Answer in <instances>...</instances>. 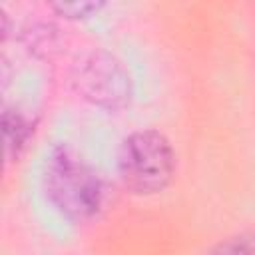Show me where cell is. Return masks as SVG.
Wrapping results in <instances>:
<instances>
[{
    "label": "cell",
    "mask_w": 255,
    "mask_h": 255,
    "mask_svg": "<svg viewBox=\"0 0 255 255\" xmlns=\"http://www.w3.org/2000/svg\"><path fill=\"white\" fill-rule=\"evenodd\" d=\"M42 183L48 201L76 223L96 217L102 209L104 183L98 171L66 143L46 153Z\"/></svg>",
    "instance_id": "6da1fadb"
},
{
    "label": "cell",
    "mask_w": 255,
    "mask_h": 255,
    "mask_svg": "<svg viewBox=\"0 0 255 255\" xmlns=\"http://www.w3.org/2000/svg\"><path fill=\"white\" fill-rule=\"evenodd\" d=\"M122 183L137 195L163 191L175 173V153L169 139L155 129H139L124 137L118 151Z\"/></svg>",
    "instance_id": "7a4b0ae2"
},
{
    "label": "cell",
    "mask_w": 255,
    "mask_h": 255,
    "mask_svg": "<svg viewBox=\"0 0 255 255\" xmlns=\"http://www.w3.org/2000/svg\"><path fill=\"white\" fill-rule=\"evenodd\" d=\"M70 84L82 100L106 112L124 110L133 94L129 72L122 60L104 48L86 50L74 60Z\"/></svg>",
    "instance_id": "3957f363"
},
{
    "label": "cell",
    "mask_w": 255,
    "mask_h": 255,
    "mask_svg": "<svg viewBox=\"0 0 255 255\" xmlns=\"http://www.w3.org/2000/svg\"><path fill=\"white\" fill-rule=\"evenodd\" d=\"M32 131H34V128L22 112L4 108V112H2V135H4V153H6L8 161H14L20 157Z\"/></svg>",
    "instance_id": "277c9868"
},
{
    "label": "cell",
    "mask_w": 255,
    "mask_h": 255,
    "mask_svg": "<svg viewBox=\"0 0 255 255\" xmlns=\"http://www.w3.org/2000/svg\"><path fill=\"white\" fill-rule=\"evenodd\" d=\"M106 6V2H94V0H80V2H52L50 8L62 16V18H68V20H84V18H90L94 14H98L102 8Z\"/></svg>",
    "instance_id": "5b68a950"
},
{
    "label": "cell",
    "mask_w": 255,
    "mask_h": 255,
    "mask_svg": "<svg viewBox=\"0 0 255 255\" xmlns=\"http://www.w3.org/2000/svg\"><path fill=\"white\" fill-rule=\"evenodd\" d=\"M217 255H249V253L243 251V249H237L235 245H231L229 249H223V253H217Z\"/></svg>",
    "instance_id": "8992f818"
}]
</instances>
